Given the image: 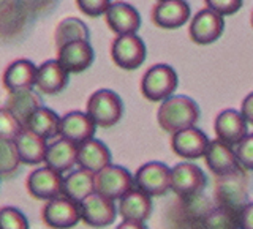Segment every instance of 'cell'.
<instances>
[{"instance_id":"cell-1","label":"cell","mask_w":253,"mask_h":229,"mask_svg":"<svg viewBox=\"0 0 253 229\" xmlns=\"http://www.w3.org/2000/svg\"><path fill=\"white\" fill-rule=\"evenodd\" d=\"M200 120V108L185 95H176L162 101L157 113L158 126L166 133H177L180 130L196 126Z\"/></svg>"},{"instance_id":"cell-2","label":"cell","mask_w":253,"mask_h":229,"mask_svg":"<svg viewBox=\"0 0 253 229\" xmlns=\"http://www.w3.org/2000/svg\"><path fill=\"white\" fill-rule=\"evenodd\" d=\"M250 176L249 171L237 166L231 172L217 176L215 179V199L218 207L239 213L249 199Z\"/></svg>"},{"instance_id":"cell-3","label":"cell","mask_w":253,"mask_h":229,"mask_svg":"<svg viewBox=\"0 0 253 229\" xmlns=\"http://www.w3.org/2000/svg\"><path fill=\"white\" fill-rule=\"evenodd\" d=\"M85 113L90 115L97 126L111 128L122 118L124 103L116 92L109 89H100L93 92L87 100Z\"/></svg>"},{"instance_id":"cell-4","label":"cell","mask_w":253,"mask_h":229,"mask_svg":"<svg viewBox=\"0 0 253 229\" xmlns=\"http://www.w3.org/2000/svg\"><path fill=\"white\" fill-rule=\"evenodd\" d=\"M179 77L172 67L158 63L150 67L141 79V93L149 101H165L177 89Z\"/></svg>"},{"instance_id":"cell-5","label":"cell","mask_w":253,"mask_h":229,"mask_svg":"<svg viewBox=\"0 0 253 229\" xmlns=\"http://www.w3.org/2000/svg\"><path fill=\"white\" fill-rule=\"evenodd\" d=\"M134 188V180L128 169L119 164H108L95 174V191L111 201H121Z\"/></svg>"},{"instance_id":"cell-6","label":"cell","mask_w":253,"mask_h":229,"mask_svg":"<svg viewBox=\"0 0 253 229\" xmlns=\"http://www.w3.org/2000/svg\"><path fill=\"white\" fill-rule=\"evenodd\" d=\"M206 184H208L206 174L198 164L184 161L171 169V190L182 201L203 194Z\"/></svg>"},{"instance_id":"cell-7","label":"cell","mask_w":253,"mask_h":229,"mask_svg":"<svg viewBox=\"0 0 253 229\" xmlns=\"http://www.w3.org/2000/svg\"><path fill=\"white\" fill-rule=\"evenodd\" d=\"M146 44L136 34L117 35L111 44V59L119 68L133 71L138 70L146 60Z\"/></svg>"},{"instance_id":"cell-8","label":"cell","mask_w":253,"mask_h":229,"mask_svg":"<svg viewBox=\"0 0 253 229\" xmlns=\"http://www.w3.org/2000/svg\"><path fill=\"white\" fill-rule=\"evenodd\" d=\"M133 180L134 188H139L150 197H158L171 190V169L165 163L150 161L141 166Z\"/></svg>"},{"instance_id":"cell-9","label":"cell","mask_w":253,"mask_h":229,"mask_svg":"<svg viewBox=\"0 0 253 229\" xmlns=\"http://www.w3.org/2000/svg\"><path fill=\"white\" fill-rule=\"evenodd\" d=\"M42 218L43 223L51 229H71L81 221V207L68 197L59 196L55 199L46 201Z\"/></svg>"},{"instance_id":"cell-10","label":"cell","mask_w":253,"mask_h":229,"mask_svg":"<svg viewBox=\"0 0 253 229\" xmlns=\"http://www.w3.org/2000/svg\"><path fill=\"white\" fill-rule=\"evenodd\" d=\"M26 188L37 201H51L62 196L63 174L51 169L49 166H40L27 177Z\"/></svg>"},{"instance_id":"cell-11","label":"cell","mask_w":253,"mask_h":229,"mask_svg":"<svg viewBox=\"0 0 253 229\" xmlns=\"http://www.w3.org/2000/svg\"><path fill=\"white\" fill-rule=\"evenodd\" d=\"M225 29L223 16L218 13L209 10V8H203L198 11L188 26V35L190 39L196 44H212L221 37Z\"/></svg>"},{"instance_id":"cell-12","label":"cell","mask_w":253,"mask_h":229,"mask_svg":"<svg viewBox=\"0 0 253 229\" xmlns=\"http://www.w3.org/2000/svg\"><path fill=\"white\" fill-rule=\"evenodd\" d=\"M79 207H81V221L97 229L111 226L119 213L116 201H111L97 191L87 196L83 202H79Z\"/></svg>"},{"instance_id":"cell-13","label":"cell","mask_w":253,"mask_h":229,"mask_svg":"<svg viewBox=\"0 0 253 229\" xmlns=\"http://www.w3.org/2000/svg\"><path fill=\"white\" fill-rule=\"evenodd\" d=\"M95 52L89 39H76L60 46L57 49V60L70 75H79L89 70L93 63Z\"/></svg>"},{"instance_id":"cell-14","label":"cell","mask_w":253,"mask_h":229,"mask_svg":"<svg viewBox=\"0 0 253 229\" xmlns=\"http://www.w3.org/2000/svg\"><path fill=\"white\" fill-rule=\"evenodd\" d=\"M209 142L211 139L203 130L196 128V126H190V128L180 130L172 134L171 149H172V152L180 158H185V160H198V158L204 156Z\"/></svg>"},{"instance_id":"cell-15","label":"cell","mask_w":253,"mask_h":229,"mask_svg":"<svg viewBox=\"0 0 253 229\" xmlns=\"http://www.w3.org/2000/svg\"><path fill=\"white\" fill-rule=\"evenodd\" d=\"M213 131L217 139L236 147L249 134V123L241 114V111L225 109L215 117Z\"/></svg>"},{"instance_id":"cell-16","label":"cell","mask_w":253,"mask_h":229,"mask_svg":"<svg viewBox=\"0 0 253 229\" xmlns=\"http://www.w3.org/2000/svg\"><path fill=\"white\" fill-rule=\"evenodd\" d=\"M95 131H97V125L90 115L83 111H71L60 117L59 138L68 139L76 146L92 139L95 136Z\"/></svg>"},{"instance_id":"cell-17","label":"cell","mask_w":253,"mask_h":229,"mask_svg":"<svg viewBox=\"0 0 253 229\" xmlns=\"http://www.w3.org/2000/svg\"><path fill=\"white\" fill-rule=\"evenodd\" d=\"M192 16L190 5L185 0H163L152 8V22L157 27L174 30L182 27Z\"/></svg>"},{"instance_id":"cell-18","label":"cell","mask_w":253,"mask_h":229,"mask_svg":"<svg viewBox=\"0 0 253 229\" xmlns=\"http://www.w3.org/2000/svg\"><path fill=\"white\" fill-rule=\"evenodd\" d=\"M108 27L116 35L136 34L141 27V16L133 5L126 2H113L105 13Z\"/></svg>"},{"instance_id":"cell-19","label":"cell","mask_w":253,"mask_h":229,"mask_svg":"<svg viewBox=\"0 0 253 229\" xmlns=\"http://www.w3.org/2000/svg\"><path fill=\"white\" fill-rule=\"evenodd\" d=\"M70 73L63 68L57 59L46 60L37 70L35 89L44 95H57L67 89Z\"/></svg>"},{"instance_id":"cell-20","label":"cell","mask_w":253,"mask_h":229,"mask_svg":"<svg viewBox=\"0 0 253 229\" xmlns=\"http://www.w3.org/2000/svg\"><path fill=\"white\" fill-rule=\"evenodd\" d=\"M38 67L32 60L18 59L8 65L3 73V87L8 93L35 89Z\"/></svg>"},{"instance_id":"cell-21","label":"cell","mask_w":253,"mask_h":229,"mask_svg":"<svg viewBox=\"0 0 253 229\" xmlns=\"http://www.w3.org/2000/svg\"><path fill=\"white\" fill-rule=\"evenodd\" d=\"M44 164L60 174L70 172L78 164V146L68 139L55 138L47 144Z\"/></svg>"},{"instance_id":"cell-22","label":"cell","mask_w":253,"mask_h":229,"mask_svg":"<svg viewBox=\"0 0 253 229\" xmlns=\"http://www.w3.org/2000/svg\"><path fill=\"white\" fill-rule=\"evenodd\" d=\"M119 217L128 221H141L144 223L152 213V197L139 188H133L126 193L117 205Z\"/></svg>"},{"instance_id":"cell-23","label":"cell","mask_w":253,"mask_h":229,"mask_svg":"<svg viewBox=\"0 0 253 229\" xmlns=\"http://www.w3.org/2000/svg\"><path fill=\"white\" fill-rule=\"evenodd\" d=\"M204 160L211 172H213L215 176H223V174L231 172L239 166L236 160L234 147L220 139H213L209 142L208 150L204 153Z\"/></svg>"},{"instance_id":"cell-24","label":"cell","mask_w":253,"mask_h":229,"mask_svg":"<svg viewBox=\"0 0 253 229\" xmlns=\"http://www.w3.org/2000/svg\"><path fill=\"white\" fill-rule=\"evenodd\" d=\"M78 164L79 168L97 174L111 164L109 149L95 138L85 141L78 146Z\"/></svg>"},{"instance_id":"cell-25","label":"cell","mask_w":253,"mask_h":229,"mask_svg":"<svg viewBox=\"0 0 253 229\" xmlns=\"http://www.w3.org/2000/svg\"><path fill=\"white\" fill-rule=\"evenodd\" d=\"M14 144H16V149H18L22 164L38 166L44 163L47 141L40 138L38 134L24 128L19 133V136L14 139Z\"/></svg>"},{"instance_id":"cell-26","label":"cell","mask_w":253,"mask_h":229,"mask_svg":"<svg viewBox=\"0 0 253 229\" xmlns=\"http://www.w3.org/2000/svg\"><path fill=\"white\" fill-rule=\"evenodd\" d=\"M95 193V174L79 168L76 171H70L63 176L62 196L75 202H83L87 196Z\"/></svg>"},{"instance_id":"cell-27","label":"cell","mask_w":253,"mask_h":229,"mask_svg":"<svg viewBox=\"0 0 253 229\" xmlns=\"http://www.w3.org/2000/svg\"><path fill=\"white\" fill-rule=\"evenodd\" d=\"M5 106L11 111L16 115V118L22 123L24 128H26L29 118L34 115V113L38 108L43 106V101L42 97L35 92V89H30V90H19V92L8 93Z\"/></svg>"},{"instance_id":"cell-28","label":"cell","mask_w":253,"mask_h":229,"mask_svg":"<svg viewBox=\"0 0 253 229\" xmlns=\"http://www.w3.org/2000/svg\"><path fill=\"white\" fill-rule=\"evenodd\" d=\"M26 128L46 141L55 139L59 138V131H60V117L57 115L55 111L42 106L29 118Z\"/></svg>"},{"instance_id":"cell-29","label":"cell","mask_w":253,"mask_h":229,"mask_svg":"<svg viewBox=\"0 0 253 229\" xmlns=\"http://www.w3.org/2000/svg\"><path fill=\"white\" fill-rule=\"evenodd\" d=\"M200 229H239V213L217 205L201 217Z\"/></svg>"},{"instance_id":"cell-30","label":"cell","mask_w":253,"mask_h":229,"mask_svg":"<svg viewBox=\"0 0 253 229\" xmlns=\"http://www.w3.org/2000/svg\"><path fill=\"white\" fill-rule=\"evenodd\" d=\"M54 38H55V46H57V49H59L60 46L67 44L70 41H76V39H89L90 32L81 19L67 18L59 24L57 29H55Z\"/></svg>"},{"instance_id":"cell-31","label":"cell","mask_w":253,"mask_h":229,"mask_svg":"<svg viewBox=\"0 0 253 229\" xmlns=\"http://www.w3.org/2000/svg\"><path fill=\"white\" fill-rule=\"evenodd\" d=\"M21 164L22 163L14 141L0 139V179L13 176Z\"/></svg>"},{"instance_id":"cell-32","label":"cell","mask_w":253,"mask_h":229,"mask_svg":"<svg viewBox=\"0 0 253 229\" xmlns=\"http://www.w3.org/2000/svg\"><path fill=\"white\" fill-rule=\"evenodd\" d=\"M24 130L22 123L6 106L0 108V139L14 141Z\"/></svg>"},{"instance_id":"cell-33","label":"cell","mask_w":253,"mask_h":229,"mask_svg":"<svg viewBox=\"0 0 253 229\" xmlns=\"http://www.w3.org/2000/svg\"><path fill=\"white\" fill-rule=\"evenodd\" d=\"M0 229H30V225L19 209L6 205L0 209Z\"/></svg>"},{"instance_id":"cell-34","label":"cell","mask_w":253,"mask_h":229,"mask_svg":"<svg viewBox=\"0 0 253 229\" xmlns=\"http://www.w3.org/2000/svg\"><path fill=\"white\" fill-rule=\"evenodd\" d=\"M234 150H236L237 164L247 171H253V133L247 134V136L234 147Z\"/></svg>"},{"instance_id":"cell-35","label":"cell","mask_w":253,"mask_h":229,"mask_svg":"<svg viewBox=\"0 0 253 229\" xmlns=\"http://www.w3.org/2000/svg\"><path fill=\"white\" fill-rule=\"evenodd\" d=\"M206 8L218 13L220 16H233L242 8L244 0H204Z\"/></svg>"},{"instance_id":"cell-36","label":"cell","mask_w":253,"mask_h":229,"mask_svg":"<svg viewBox=\"0 0 253 229\" xmlns=\"http://www.w3.org/2000/svg\"><path fill=\"white\" fill-rule=\"evenodd\" d=\"M111 3H113L111 0H76V5L81 13L90 16V18L105 16Z\"/></svg>"},{"instance_id":"cell-37","label":"cell","mask_w":253,"mask_h":229,"mask_svg":"<svg viewBox=\"0 0 253 229\" xmlns=\"http://www.w3.org/2000/svg\"><path fill=\"white\" fill-rule=\"evenodd\" d=\"M239 229H253V202H247L239 212Z\"/></svg>"},{"instance_id":"cell-38","label":"cell","mask_w":253,"mask_h":229,"mask_svg":"<svg viewBox=\"0 0 253 229\" xmlns=\"http://www.w3.org/2000/svg\"><path fill=\"white\" fill-rule=\"evenodd\" d=\"M241 114L244 115L249 125H253V92L244 98L241 105Z\"/></svg>"},{"instance_id":"cell-39","label":"cell","mask_w":253,"mask_h":229,"mask_svg":"<svg viewBox=\"0 0 253 229\" xmlns=\"http://www.w3.org/2000/svg\"><path fill=\"white\" fill-rule=\"evenodd\" d=\"M116 229H147L144 223L141 221H128V220H124L121 225H117Z\"/></svg>"},{"instance_id":"cell-40","label":"cell","mask_w":253,"mask_h":229,"mask_svg":"<svg viewBox=\"0 0 253 229\" xmlns=\"http://www.w3.org/2000/svg\"><path fill=\"white\" fill-rule=\"evenodd\" d=\"M252 27H253V13H252Z\"/></svg>"},{"instance_id":"cell-41","label":"cell","mask_w":253,"mask_h":229,"mask_svg":"<svg viewBox=\"0 0 253 229\" xmlns=\"http://www.w3.org/2000/svg\"><path fill=\"white\" fill-rule=\"evenodd\" d=\"M158 2H163V0H158Z\"/></svg>"}]
</instances>
